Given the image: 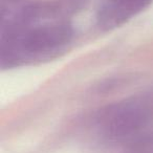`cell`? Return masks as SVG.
Instances as JSON below:
<instances>
[{"label":"cell","instance_id":"cell-1","mask_svg":"<svg viewBox=\"0 0 153 153\" xmlns=\"http://www.w3.org/2000/svg\"><path fill=\"white\" fill-rule=\"evenodd\" d=\"M18 49L30 55H39L57 49L66 44L72 37V28L66 23L46 24L18 35Z\"/></svg>","mask_w":153,"mask_h":153},{"label":"cell","instance_id":"cell-2","mask_svg":"<svg viewBox=\"0 0 153 153\" xmlns=\"http://www.w3.org/2000/svg\"><path fill=\"white\" fill-rule=\"evenodd\" d=\"M146 120V111L140 106L132 103H121L103 113L101 125L108 135L125 137L140 130Z\"/></svg>","mask_w":153,"mask_h":153},{"label":"cell","instance_id":"cell-3","mask_svg":"<svg viewBox=\"0 0 153 153\" xmlns=\"http://www.w3.org/2000/svg\"><path fill=\"white\" fill-rule=\"evenodd\" d=\"M150 2L151 0H107L99 14V23L105 28L119 26Z\"/></svg>","mask_w":153,"mask_h":153}]
</instances>
